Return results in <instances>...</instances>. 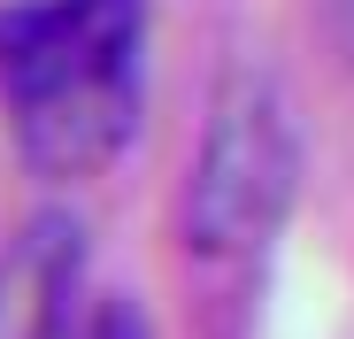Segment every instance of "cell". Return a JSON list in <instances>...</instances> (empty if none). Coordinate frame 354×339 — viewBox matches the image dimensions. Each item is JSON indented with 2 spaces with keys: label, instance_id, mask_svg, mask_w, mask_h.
Masks as SVG:
<instances>
[{
  "label": "cell",
  "instance_id": "obj_1",
  "mask_svg": "<svg viewBox=\"0 0 354 339\" xmlns=\"http://www.w3.org/2000/svg\"><path fill=\"white\" fill-rule=\"evenodd\" d=\"M147 0H39L0 16L16 154L39 178H100L139 131Z\"/></svg>",
  "mask_w": 354,
  "mask_h": 339
},
{
  "label": "cell",
  "instance_id": "obj_2",
  "mask_svg": "<svg viewBox=\"0 0 354 339\" xmlns=\"http://www.w3.org/2000/svg\"><path fill=\"white\" fill-rule=\"evenodd\" d=\"M301 193V124L277 77L231 70L208 100V124L185 170V247L201 262H239L277 239Z\"/></svg>",
  "mask_w": 354,
  "mask_h": 339
},
{
  "label": "cell",
  "instance_id": "obj_3",
  "mask_svg": "<svg viewBox=\"0 0 354 339\" xmlns=\"http://www.w3.org/2000/svg\"><path fill=\"white\" fill-rule=\"evenodd\" d=\"M77 277H85V232L77 216L46 208L0 255V339H54L77 316Z\"/></svg>",
  "mask_w": 354,
  "mask_h": 339
},
{
  "label": "cell",
  "instance_id": "obj_4",
  "mask_svg": "<svg viewBox=\"0 0 354 339\" xmlns=\"http://www.w3.org/2000/svg\"><path fill=\"white\" fill-rule=\"evenodd\" d=\"M331 31H339V54L354 62V0H331Z\"/></svg>",
  "mask_w": 354,
  "mask_h": 339
}]
</instances>
